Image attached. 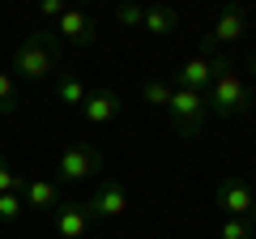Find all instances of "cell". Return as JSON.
Segmentation results:
<instances>
[{"instance_id":"6da1fadb","label":"cell","mask_w":256,"mask_h":239,"mask_svg":"<svg viewBox=\"0 0 256 239\" xmlns=\"http://www.w3.org/2000/svg\"><path fill=\"white\" fill-rule=\"evenodd\" d=\"M52 73H56V34L43 26V30H34V34H26L18 43V52H13V77L43 82Z\"/></svg>"},{"instance_id":"7a4b0ae2","label":"cell","mask_w":256,"mask_h":239,"mask_svg":"<svg viewBox=\"0 0 256 239\" xmlns=\"http://www.w3.org/2000/svg\"><path fill=\"white\" fill-rule=\"evenodd\" d=\"M56 171H60L64 184H86V180H102L107 162L102 154L90 146V141H73V146H64L60 158H56Z\"/></svg>"},{"instance_id":"3957f363","label":"cell","mask_w":256,"mask_h":239,"mask_svg":"<svg viewBox=\"0 0 256 239\" xmlns=\"http://www.w3.org/2000/svg\"><path fill=\"white\" fill-rule=\"evenodd\" d=\"M205 98H210L214 116H239V111L252 107V86H248L235 68H222V73L214 77V86L205 90Z\"/></svg>"},{"instance_id":"277c9868","label":"cell","mask_w":256,"mask_h":239,"mask_svg":"<svg viewBox=\"0 0 256 239\" xmlns=\"http://www.w3.org/2000/svg\"><path fill=\"white\" fill-rule=\"evenodd\" d=\"M166 116H171V128L180 132H201L205 120H210V98L201 90H184L175 86L171 90V102H166Z\"/></svg>"},{"instance_id":"5b68a950","label":"cell","mask_w":256,"mask_h":239,"mask_svg":"<svg viewBox=\"0 0 256 239\" xmlns=\"http://www.w3.org/2000/svg\"><path fill=\"white\" fill-rule=\"evenodd\" d=\"M86 210H90V218H120V214H128V188L124 180H116V175H102L98 184H94L90 201H86Z\"/></svg>"},{"instance_id":"8992f818","label":"cell","mask_w":256,"mask_h":239,"mask_svg":"<svg viewBox=\"0 0 256 239\" xmlns=\"http://www.w3.org/2000/svg\"><path fill=\"white\" fill-rule=\"evenodd\" d=\"M222 68H230L226 56H205V52H201V56H192V60H184V64H180V73H175L171 86H184V90H201V94H205Z\"/></svg>"},{"instance_id":"52a82bcc","label":"cell","mask_w":256,"mask_h":239,"mask_svg":"<svg viewBox=\"0 0 256 239\" xmlns=\"http://www.w3.org/2000/svg\"><path fill=\"white\" fill-rule=\"evenodd\" d=\"M214 205H218L226 218H248V210L256 205V192H252V184H248L244 175H226L222 188L214 192Z\"/></svg>"},{"instance_id":"ba28073f","label":"cell","mask_w":256,"mask_h":239,"mask_svg":"<svg viewBox=\"0 0 256 239\" xmlns=\"http://www.w3.org/2000/svg\"><path fill=\"white\" fill-rule=\"evenodd\" d=\"M244 34H248V9H244V4H226V9L214 18L210 34H205V56H210L214 47H222V43L244 38Z\"/></svg>"},{"instance_id":"9c48e42d","label":"cell","mask_w":256,"mask_h":239,"mask_svg":"<svg viewBox=\"0 0 256 239\" xmlns=\"http://www.w3.org/2000/svg\"><path fill=\"white\" fill-rule=\"evenodd\" d=\"M90 210H86V201L77 205V201H60L52 210V226H56V235L60 239H86V230H90Z\"/></svg>"},{"instance_id":"30bf717a","label":"cell","mask_w":256,"mask_h":239,"mask_svg":"<svg viewBox=\"0 0 256 239\" xmlns=\"http://www.w3.org/2000/svg\"><path fill=\"white\" fill-rule=\"evenodd\" d=\"M120 94L116 90H90L86 94V102H82V116H86V124H111V120L120 116Z\"/></svg>"},{"instance_id":"8fae6325","label":"cell","mask_w":256,"mask_h":239,"mask_svg":"<svg viewBox=\"0 0 256 239\" xmlns=\"http://www.w3.org/2000/svg\"><path fill=\"white\" fill-rule=\"evenodd\" d=\"M56 34H64L68 43H77V47H90L98 30H94V22L86 18L82 9H64L60 18H56Z\"/></svg>"},{"instance_id":"7c38bea8","label":"cell","mask_w":256,"mask_h":239,"mask_svg":"<svg viewBox=\"0 0 256 239\" xmlns=\"http://www.w3.org/2000/svg\"><path fill=\"white\" fill-rule=\"evenodd\" d=\"M22 201H26V210H34V214H52L56 205H60V188H56L52 180H26Z\"/></svg>"},{"instance_id":"4fadbf2b","label":"cell","mask_w":256,"mask_h":239,"mask_svg":"<svg viewBox=\"0 0 256 239\" xmlns=\"http://www.w3.org/2000/svg\"><path fill=\"white\" fill-rule=\"evenodd\" d=\"M86 94H90V90H86V86L77 82L73 73H60V68H56V98H60L64 107H77V111H82Z\"/></svg>"},{"instance_id":"5bb4252c","label":"cell","mask_w":256,"mask_h":239,"mask_svg":"<svg viewBox=\"0 0 256 239\" xmlns=\"http://www.w3.org/2000/svg\"><path fill=\"white\" fill-rule=\"evenodd\" d=\"M175 26H180V13L166 9V4H154V9H146V22H141V30H146V34H171Z\"/></svg>"},{"instance_id":"9a60e30c","label":"cell","mask_w":256,"mask_h":239,"mask_svg":"<svg viewBox=\"0 0 256 239\" xmlns=\"http://www.w3.org/2000/svg\"><path fill=\"white\" fill-rule=\"evenodd\" d=\"M22 107V90H18V77L9 68H0V116H13Z\"/></svg>"},{"instance_id":"2e32d148","label":"cell","mask_w":256,"mask_h":239,"mask_svg":"<svg viewBox=\"0 0 256 239\" xmlns=\"http://www.w3.org/2000/svg\"><path fill=\"white\" fill-rule=\"evenodd\" d=\"M22 214H26L22 192H0V226H13V222H22Z\"/></svg>"},{"instance_id":"e0dca14e","label":"cell","mask_w":256,"mask_h":239,"mask_svg":"<svg viewBox=\"0 0 256 239\" xmlns=\"http://www.w3.org/2000/svg\"><path fill=\"white\" fill-rule=\"evenodd\" d=\"M171 90H175L171 82H158V77H154V82L141 86V98H146L150 107H162V111H166V102H171Z\"/></svg>"},{"instance_id":"ac0fdd59","label":"cell","mask_w":256,"mask_h":239,"mask_svg":"<svg viewBox=\"0 0 256 239\" xmlns=\"http://www.w3.org/2000/svg\"><path fill=\"white\" fill-rule=\"evenodd\" d=\"M218 239H252V226H248V218H226L218 226Z\"/></svg>"},{"instance_id":"d6986e66","label":"cell","mask_w":256,"mask_h":239,"mask_svg":"<svg viewBox=\"0 0 256 239\" xmlns=\"http://www.w3.org/2000/svg\"><path fill=\"white\" fill-rule=\"evenodd\" d=\"M26 188V175H18L4 158H0V192H22Z\"/></svg>"},{"instance_id":"ffe728a7","label":"cell","mask_w":256,"mask_h":239,"mask_svg":"<svg viewBox=\"0 0 256 239\" xmlns=\"http://www.w3.org/2000/svg\"><path fill=\"white\" fill-rule=\"evenodd\" d=\"M116 22H120V26H141V22H146V9H141V4H120Z\"/></svg>"},{"instance_id":"44dd1931","label":"cell","mask_w":256,"mask_h":239,"mask_svg":"<svg viewBox=\"0 0 256 239\" xmlns=\"http://www.w3.org/2000/svg\"><path fill=\"white\" fill-rule=\"evenodd\" d=\"M64 9H68V4H64V0H43V18H60Z\"/></svg>"},{"instance_id":"7402d4cb","label":"cell","mask_w":256,"mask_h":239,"mask_svg":"<svg viewBox=\"0 0 256 239\" xmlns=\"http://www.w3.org/2000/svg\"><path fill=\"white\" fill-rule=\"evenodd\" d=\"M248 226H256V205H252V210H248Z\"/></svg>"},{"instance_id":"603a6c76","label":"cell","mask_w":256,"mask_h":239,"mask_svg":"<svg viewBox=\"0 0 256 239\" xmlns=\"http://www.w3.org/2000/svg\"><path fill=\"white\" fill-rule=\"evenodd\" d=\"M248 73H252V77H256V56H252V60H248Z\"/></svg>"},{"instance_id":"cb8c5ba5","label":"cell","mask_w":256,"mask_h":239,"mask_svg":"<svg viewBox=\"0 0 256 239\" xmlns=\"http://www.w3.org/2000/svg\"><path fill=\"white\" fill-rule=\"evenodd\" d=\"M252 107H256V98H252Z\"/></svg>"}]
</instances>
